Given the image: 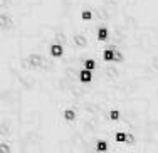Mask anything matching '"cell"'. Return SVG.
<instances>
[{
    "label": "cell",
    "instance_id": "obj_1",
    "mask_svg": "<svg viewBox=\"0 0 158 153\" xmlns=\"http://www.w3.org/2000/svg\"><path fill=\"white\" fill-rule=\"evenodd\" d=\"M46 59H47V56H44L42 52H31V54L27 56V61H25V62H27L29 68L39 69V68H42V66H44ZM27 66H25V68H27ZM7 77H9V76H7Z\"/></svg>",
    "mask_w": 158,
    "mask_h": 153
},
{
    "label": "cell",
    "instance_id": "obj_2",
    "mask_svg": "<svg viewBox=\"0 0 158 153\" xmlns=\"http://www.w3.org/2000/svg\"><path fill=\"white\" fill-rule=\"evenodd\" d=\"M64 54H66V47H64V44L52 42L51 46H49V54H47L49 59H61Z\"/></svg>",
    "mask_w": 158,
    "mask_h": 153
},
{
    "label": "cell",
    "instance_id": "obj_3",
    "mask_svg": "<svg viewBox=\"0 0 158 153\" xmlns=\"http://www.w3.org/2000/svg\"><path fill=\"white\" fill-rule=\"evenodd\" d=\"M77 77H79V81H81L82 84H89V83H93V79H94V71L81 68V69H79Z\"/></svg>",
    "mask_w": 158,
    "mask_h": 153
},
{
    "label": "cell",
    "instance_id": "obj_4",
    "mask_svg": "<svg viewBox=\"0 0 158 153\" xmlns=\"http://www.w3.org/2000/svg\"><path fill=\"white\" fill-rule=\"evenodd\" d=\"M61 116H62V119L66 123H74L77 119V110H74V108H71V106H67V108H64L62 110V113H61Z\"/></svg>",
    "mask_w": 158,
    "mask_h": 153
},
{
    "label": "cell",
    "instance_id": "obj_5",
    "mask_svg": "<svg viewBox=\"0 0 158 153\" xmlns=\"http://www.w3.org/2000/svg\"><path fill=\"white\" fill-rule=\"evenodd\" d=\"M101 59H103L104 64H111V62L116 61V51L114 49H103V52H101Z\"/></svg>",
    "mask_w": 158,
    "mask_h": 153
},
{
    "label": "cell",
    "instance_id": "obj_6",
    "mask_svg": "<svg viewBox=\"0 0 158 153\" xmlns=\"http://www.w3.org/2000/svg\"><path fill=\"white\" fill-rule=\"evenodd\" d=\"M110 150H111V143L108 140L101 138V140L96 141V153H110Z\"/></svg>",
    "mask_w": 158,
    "mask_h": 153
},
{
    "label": "cell",
    "instance_id": "obj_7",
    "mask_svg": "<svg viewBox=\"0 0 158 153\" xmlns=\"http://www.w3.org/2000/svg\"><path fill=\"white\" fill-rule=\"evenodd\" d=\"M119 119H121V110H119V108H111V110L108 111V121L116 123V121H119ZM106 140H108V136H106Z\"/></svg>",
    "mask_w": 158,
    "mask_h": 153
},
{
    "label": "cell",
    "instance_id": "obj_8",
    "mask_svg": "<svg viewBox=\"0 0 158 153\" xmlns=\"http://www.w3.org/2000/svg\"><path fill=\"white\" fill-rule=\"evenodd\" d=\"M113 140H114L116 145H125L126 141H128V131H125V130L116 131L114 135H113Z\"/></svg>",
    "mask_w": 158,
    "mask_h": 153
},
{
    "label": "cell",
    "instance_id": "obj_9",
    "mask_svg": "<svg viewBox=\"0 0 158 153\" xmlns=\"http://www.w3.org/2000/svg\"><path fill=\"white\" fill-rule=\"evenodd\" d=\"M79 17H81L82 22H93V19H94V12H93L91 9H82L81 12H79Z\"/></svg>",
    "mask_w": 158,
    "mask_h": 153
},
{
    "label": "cell",
    "instance_id": "obj_10",
    "mask_svg": "<svg viewBox=\"0 0 158 153\" xmlns=\"http://www.w3.org/2000/svg\"><path fill=\"white\" fill-rule=\"evenodd\" d=\"M82 68L91 69V71H96L98 68H99V62H98L94 57H88V59H84V61H82Z\"/></svg>",
    "mask_w": 158,
    "mask_h": 153
},
{
    "label": "cell",
    "instance_id": "obj_11",
    "mask_svg": "<svg viewBox=\"0 0 158 153\" xmlns=\"http://www.w3.org/2000/svg\"><path fill=\"white\" fill-rule=\"evenodd\" d=\"M0 153H12V147L5 141H0Z\"/></svg>",
    "mask_w": 158,
    "mask_h": 153
}]
</instances>
